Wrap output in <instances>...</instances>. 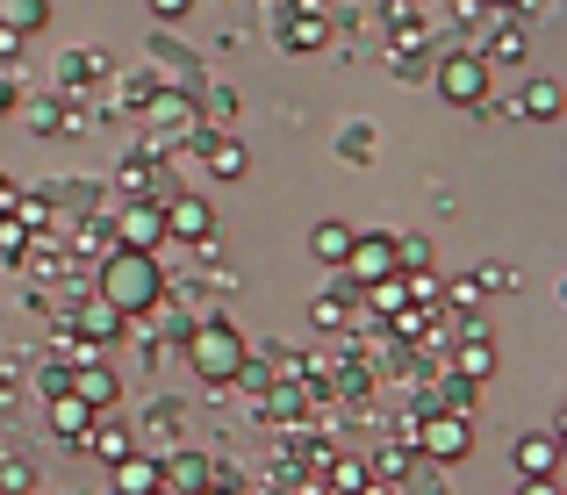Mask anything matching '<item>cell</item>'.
Returning <instances> with one entry per match:
<instances>
[{
  "mask_svg": "<svg viewBox=\"0 0 567 495\" xmlns=\"http://www.w3.org/2000/svg\"><path fill=\"white\" fill-rule=\"evenodd\" d=\"M115 295H122V301H144V295H151V273H144V266H115Z\"/></svg>",
  "mask_w": 567,
  "mask_h": 495,
  "instance_id": "1",
  "label": "cell"
},
{
  "mask_svg": "<svg viewBox=\"0 0 567 495\" xmlns=\"http://www.w3.org/2000/svg\"><path fill=\"white\" fill-rule=\"evenodd\" d=\"M316 252H323V259H338V252H345V230H338V223H323V237H316Z\"/></svg>",
  "mask_w": 567,
  "mask_h": 495,
  "instance_id": "2",
  "label": "cell"
}]
</instances>
